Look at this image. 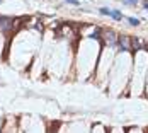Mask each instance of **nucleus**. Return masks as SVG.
<instances>
[{"instance_id": "0eeeda50", "label": "nucleus", "mask_w": 148, "mask_h": 133, "mask_svg": "<svg viewBox=\"0 0 148 133\" xmlns=\"http://www.w3.org/2000/svg\"><path fill=\"white\" fill-rule=\"evenodd\" d=\"M67 3H72V5H80V2L78 0H65Z\"/></svg>"}, {"instance_id": "20e7f679", "label": "nucleus", "mask_w": 148, "mask_h": 133, "mask_svg": "<svg viewBox=\"0 0 148 133\" xmlns=\"http://www.w3.org/2000/svg\"><path fill=\"white\" fill-rule=\"evenodd\" d=\"M124 5H133V7H136V3L140 2V0H121Z\"/></svg>"}, {"instance_id": "f257e3e1", "label": "nucleus", "mask_w": 148, "mask_h": 133, "mask_svg": "<svg viewBox=\"0 0 148 133\" xmlns=\"http://www.w3.org/2000/svg\"><path fill=\"white\" fill-rule=\"evenodd\" d=\"M10 27H12V19L0 16V29H2V31H7V29H10Z\"/></svg>"}, {"instance_id": "6e6552de", "label": "nucleus", "mask_w": 148, "mask_h": 133, "mask_svg": "<svg viewBox=\"0 0 148 133\" xmlns=\"http://www.w3.org/2000/svg\"><path fill=\"white\" fill-rule=\"evenodd\" d=\"M141 3H143V7H145V10H148V2L146 0H141Z\"/></svg>"}, {"instance_id": "423d86ee", "label": "nucleus", "mask_w": 148, "mask_h": 133, "mask_svg": "<svg viewBox=\"0 0 148 133\" xmlns=\"http://www.w3.org/2000/svg\"><path fill=\"white\" fill-rule=\"evenodd\" d=\"M128 21H129V24H131V26H138V24H140V21L135 19V17H128Z\"/></svg>"}, {"instance_id": "f03ea898", "label": "nucleus", "mask_w": 148, "mask_h": 133, "mask_svg": "<svg viewBox=\"0 0 148 133\" xmlns=\"http://www.w3.org/2000/svg\"><path fill=\"white\" fill-rule=\"evenodd\" d=\"M119 45H121L123 50H126V51H128V50H129V39L126 38V36H123V38H119Z\"/></svg>"}, {"instance_id": "7ed1b4c3", "label": "nucleus", "mask_w": 148, "mask_h": 133, "mask_svg": "<svg viewBox=\"0 0 148 133\" xmlns=\"http://www.w3.org/2000/svg\"><path fill=\"white\" fill-rule=\"evenodd\" d=\"M109 17H113V19H116V21H121L123 19V14L118 12V10H111V16Z\"/></svg>"}, {"instance_id": "39448f33", "label": "nucleus", "mask_w": 148, "mask_h": 133, "mask_svg": "<svg viewBox=\"0 0 148 133\" xmlns=\"http://www.w3.org/2000/svg\"><path fill=\"white\" fill-rule=\"evenodd\" d=\"M99 12L102 14V16H111V10H109V9H106V7H100Z\"/></svg>"}]
</instances>
